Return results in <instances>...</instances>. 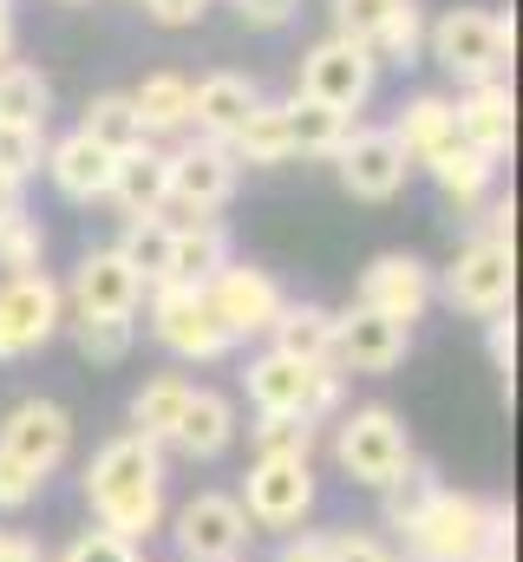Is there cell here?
I'll return each mask as SVG.
<instances>
[{"label":"cell","mask_w":523,"mask_h":562,"mask_svg":"<svg viewBox=\"0 0 523 562\" xmlns=\"http://www.w3.org/2000/svg\"><path fill=\"white\" fill-rule=\"evenodd\" d=\"M46 112H53L46 72L7 59V66H0V125H46Z\"/></svg>","instance_id":"836d02e7"},{"label":"cell","mask_w":523,"mask_h":562,"mask_svg":"<svg viewBox=\"0 0 523 562\" xmlns=\"http://www.w3.org/2000/svg\"><path fill=\"white\" fill-rule=\"evenodd\" d=\"M425 46L458 86L504 79L511 59H518V13H504V7H452V13H438L425 26Z\"/></svg>","instance_id":"7a4b0ae2"},{"label":"cell","mask_w":523,"mask_h":562,"mask_svg":"<svg viewBox=\"0 0 523 562\" xmlns=\"http://www.w3.org/2000/svg\"><path fill=\"white\" fill-rule=\"evenodd\" d=\"M374 79H380L374 53H367L360 40H341V33H327V40L308 46V59H301V99H314V105H327V112H341V119H354V112L374 99Z\"/></svg>","instance_id":"8fae6325"},{"label":"cell","mask_w":523,"mask_h":562,"mask_svg":"<svg viewBox=\"0 0 523 562\" xmlns=\"http://www.w3.org/2000/svg\"><path fill=\"white\" fill-rule=\"evenodd\" d=\"M13 59V20H0V66Z\"/></svg>","instance_id":"f5cc1de1"},{"label":"cell","mask_w":523,"mask_h":562,"mask_svg":"<svg viewBox=\"0 0 523 562\" xmlns=\"http://www.w3.org/2000/svg\"><path fill=\"white\" fill-rule=\"evenodd\" d=\"M425 170H432V183L445 190V203H458V210H478V203L491 196V177H498V164L478 157L471 144H445Z\"/></svg>","instance_id":"83f0119b"},{"label":"cell","mask_w":523,"mask_h":562,"mask_svg":"<svg viewBox=\"0 0 523 562\" xmlns=\"http://www.w3.org/2000/svg\"><path fill=\"white\" fill-rule=\"evenodd\" d=\"M511 223H518V203H511V196H498V203L485 210V229H478V236H498V243H511Z\"/></svg>","instance_id":"f907efd6"},{"label":"cell","mask_w":523,"mask_h":562,"mask_svg":"<svg viewBox=\"0 0 523 562\" xmlns=\"http://www.w3.org/2000/svg\"><path fill=\"white\" fill-rule=\"evenodd\" d=\"M230 262H236V249H230V229H223L216 216H203V223H170V256H164V276L157 281L210 288Z\"/></svg>","instance_id":"7402d4cb"},{"label":"cell","mask_w":523,"mask_h":562,"mask_svg":"<svg viewBox=\"0 0 523 562\" xmlns=\"http://www.w3.org/2000/svg\"><path fill=\"white\" fill-rule=\"evenodd\" d=\"M275 562H327V537H321V530H288L281 550H275Z\"/></svg>","instance_id":"c3c4849f"},{"label":"cell","mask_w":523,"mask_h":562,"mask_svg":"<svg viewBox=\"0 0 523 562\" xmlns=\"http://www.w3.org/2000/svg\"><path fill=\"white\" fill-rule=\"evenodd\" d=\"M412 431L399 425L392 406H354L334 425V464L347 471V484H367V491H387L392 477L412 464Z\"/></svg>","instance_id":"277c9868"},{"label":"cell","mask_w":523,"mask_h":562,"mask_svg":"<svg viewBox=\"0 0 523 562\" xmlns=\"http://www.w3.org/2000/svg\"><path fill=\"white\" fill-rule=\"evenodd\" d=\"M40 262H46V229H40V216H7L0 223V269L7 276H40Z\"/></svg>","instance_id":"74e56055"},{"label":"cell","mask_w":523,"mask_h":562,"mask_svg":"<svg viewBox=\"0 0 523 562\" xmlns=\"http://www.w3.org/2000/svg\"><path fill=\"white\" fill-rule=\"evenodd\" d=\"M256 458H314V425L308 419H256L249 425Z\"/></svg>","instance_id":"ab89813d"},{"label":"cell","mask_w":523,"mask_h":562,"mask_svg":"<svg viewBox=\"0 0 523 562\" xmlns=\"http://www.w3.org/2000/svg\"><path fill=\"white\" fill-rule=\"evenodd\" d=\"M405 347H412V327H399L360 301L347 314H334V367L341 373H392L405 360Z\"/></svg>","instance_id":"ac0fdd59"},{"label":"cell","mask_w":523,"mask_h":562,"mask_svg":"<svg viewBox=\"0 0 523 562\" xmlns=\"http://www.w3.org/2000/svg\"><path fill=\"white\" fill-rule=\"evenodd\" d=\"M243 393L256 406V419H334L341 400H347V373L341 367H301L275 347H262L256 360L243 367Z\"/></svg>","instance_id":"3957f363"},{"label":"cell","mask_w":523,"mask_h":562,"mask_svg":"<svg viewBox=\"0 0 523 562\" xmlns=\"http://www.w3.org/2000/svg\"><path fill=\"white\" fill-rule=\"evenodd\" d=\"M190 386H197V380H183V373H151V380L131 393V431L151 438V445L164 451V438H170V425H177V413H183Z\"/></svg>","instance_id":"f1b7e54d"},{"label":"cell","mask_w":523,"mask_h":562,"mask_svg":"<svg viewBox=\"0 0 523 562\" xmlns=\"http://www.w3.org/2000/svg\"><path fill=\"white\" fill-rule=\"evenodd\" d=\"M0 170L13 183H26L33 170H46V125H0Z\"/></svg>","instance_id":"f35d334b"},{"label":"cell","mask_w":523,"mask_h":562,"mask_svg":"<svg viewBox=\"0 0 523 562\" xmlns=\"http://www.w3.org/2000/svg\"><path fill=\"white\" fill-rule=\"evenodd\" d=\"M485 537H491V497L471 491H432V504L405 524V550L412 562H485Z\"/></svg>","instance_id":"5b68a950"},{"label":"cell","mask_w":523,"mask_h":562,"mask_svg":"<svg viewBox=\"0 0 523 562\" xmlns=\"http://www.w3.org/2000/svg\"><path fill=\"white\" fill-rule=\"evenodd\" d=\"M0 562H46V550H40L26 530H7V524H0Z\"/></svg>","instance_id":"681fc988"},{"label":"cell","mask_w":523,"mask_h":562,"mask_svg":"<svg viewBox=\"0 0 523 562\" xmlns=\"http://www.w3.org/2000/svg\"><path fill=\"white\" fill-rule=\"evenodd\" d=\"M327 562H399V557H392L387 537H374V530H334L327 537Z\"/></svg>","instance_id":"7bdbcfd3"},{"label":"cell","mask_w":523,"mask_h":562,"mask_svg":"<svg viewBox=\"0 0 523 562\" xmlns=\"http://www.w3.org/2000/svg\"><path fill=\"white\" fill-rule=\"evenodd\" d=\"M432 491H438V471H432L425 458H412V464L392 477L387 491H380V517H387V530H399V537H405V524L432 504Z\"/></svg>","instance_id":"e575fe53"},{"label":"cell","mask_w":523,"mask_h":562,"mask_svg":"<svg viewBox=\"0 0 523 562\" xmlns=\"http://www.w3.org/2000/svg\"><path fill=\"white\" fill-rule=\"evenodd\" d=\"M59 7H79V0H59Z\"/></svg>","instance_id":"11a10c76"},{"label":"cell","mask_w":523,"mask_h":562,"mask_svg":"<svg viewBox=\"0 0 523 562\" xmlns=\"http://www.w3.org/2000/svg\"><path fill=\"white\" fill-rule=\"evenodd\" d=\"M46 177H53V190L66 203H105V190H112V150H99L86 132H73V138L46 144Z\"/></svg>","instance_id":"cb8c5ba5"},{"label":"cell","mask_w":523,"mask_h":562,"mask_svg":"<svg viewBox=\"0 0 523 562\" xmlns=\"http://www.w3.org/2000/svg\"><path fill=\"white\" fill-rule=\"evenodd\" d=\"M432 301H438V281H432V269L419 256H405V249H387V256H374L360 269V307L387 314L399 327H412Z\"/></svg>","instance_id":"2e32d148"},{"label":"cell","mask_w":523,"mask_h":562,"mask_svg":"<svg viewBox=\"0 0 523 562\" xmlns=\"http://www.w3.org/2000/svg\"><path fill=\"white\" fill-rule=\"evenodd\" d=\"M66 327V294L46 276H0V367L40 353Z\"/></svg>","instance_id":"30bf717a"},{"label":"cell","mask_w":523,"mask_h":562,"mask_svg":"<svg viewBox=\"0 0 523 562\" xmlns=\"http://www.w3.org/2000/svg\"><path fill=\"white\" fill-rule=\"evenodd\" d=\"M203 301H210V314H216V327L243 347V340H262L268 327H275V314H281V281L256 269V262H230L223 276L203 288Z\"/></svg>","instance_id":"4fadbf2b"},{"label":"cell","mask_w":523,"mask_h":562,"mask_svg":"<svg viewBox=\"0 0 523 562\" xmlns=\"http://www.w3.org/2000/svg\"><path fill=\"white\" fill-rule=\"evenodd\" d=\"M86 510L99 530L144 543L164 530V451L137 431H119L86 464Z\"/></svg>","instance_id":"6da1fadb"},{"label":"cell","mask_w":523,"mask_h":562,"mask_svg":"<svg viewBox=\"0 0 523 562\" xmlns=\"http://www.w3.org/2000/svg\"><path fill=\"white\" fill-rule=\"evenodd\" d=\"M144 288H151V281L137 276L119 249H86L79 269H73V281H66L59 294H66L73 314H137V307H144Z\"/></svg>","instance_id":"e0dca14e"},{"label":"cell","mask_w":523,"mask_h":562,"mask_svg":"<svg viewBox=\"0 0 523 562\" xmlns=\"http://www.w3.org/2000/svg\"><path fill=\"white\" fill-rule=\"evenodd\" d=\"M40 491H46V477H33L26 464H13V458L0 451V510L13 517V510H26V504H33Z\"/></svg>","instance_id":"ee69618b"},{"label":"cell","mask_w":523,"mask_h":562,"mask_svg":"<svg viewBox=\"0 0 523 562\" xmlns=\"http://www.w3.org/2000/svg\"><path fill=\"white\" fill-rule=\"evenodd\" d=\"M314 458H256L243 477V517L249 530H301L314 510Z\"/></svg>","instance_id":"9c48e42d"},{"label":"cell","mask_w":523,"mask_h":562,"mask_svg":"<svg viewBox=\"0 0 523 562\" xmlns=\"http://www.w3.org/2000/svg\"><path fill=\"white\" fill-rule=\"evenodd\" d=\"M249 26H262V33H275V26H288L294 13H301V0H230Z\"/></svg>","instance_id":"bcb514c9"},{"label":"cell","mask_w":523,"mask_h":562,"mask_svg":"<svg viewBox=\"0 0 523 562\" xmlns=\"http://www.w3.org/2000/svg\"><path fill=\"white\" fill-rule=\"evenodd\" d=\"M112 249H119L144 281H157L164 276V256H170V216H131L125 236H119Z\"/></svg>","instance_id":"8d00e7d4"},{"label":"cell","mask_w":523,"mask_h":562,"mask_svg":"<svg viewBox=\"0 0 523 562\" xmlns=\"http://www.w3.org/2000/svg\"><path fill=\"white\" fill-rule=\"evenodd\" d=\"M334 170H341V190L354 203H392L405 190V177H412V164L392 144L387 125H354L341 138V150H334Z\"/></svg>","instance_id":"5bb4252c"},{"label":"cell","mask_w":523,"mask_h":562,"mask_svg":"<svg viewBox=\"0 0 523 562\" xmlns=\"http://www.w3.org/2000/svg\"><path fill=\"white\" fill-rule=\"evenodd\" d=\"M0 20H13V7H7V0H0Z\"/></svg>","instance_id":"db71d44e"},{"label":"cell","mask_w":523,"mask_h":562,"mask_svg":"<svg viewBox=\"0 0 523 562\" xmlns=\"http://www.w3.org/2000/svg\"><path fill=\"white\" fill-rule=\"evenodd\" d=\"M131 112H137L144 138L190 132V79H183V72H151V79L131 92Z\"/></svg>","instance_id":"4316f807"},{"label":"cell","mask_w":523,"mask_h":562,"mask_svg":"<svg viewBox=\"0 0 523 562\" xmlns=\"http://www.w3.org/2000/svg\"><path fill=\"white\" fill-rule=\"evenodd\" d=\"M230 157H236V164H256V170L288 164V157H294V144H288V105L262 99L256 112L243 119V132L230 138Z\"/></svg>","instance_id":"f546056e"},{"label":"cell","mask_w":523,"mask_h":562,"mask_svg":"<svg viewBox=\"0 0 523 562\" xmlns=\"http://www.w3.org/2000/svg\"><path fill=\"white\" fill-rule=\"evenodd\" d=\"M249 517L230 491H197L177 504L170 517V543H177V562H243L249 557Z\"/></svg>","instance_id":"ba28073f"},{"label":"cell","mask_w":523,"mask_h":562,"mask_svg":"<svg viewBox=\"0 0 523 562\" xmlns=\"http://www.w3.org/2000/svg\"><path fill=\"white\" fill-rule=\"evenodd\" d=\"M236 400L230 393H216V386H190V400H183V413L170 425V438H164V451H177V458H190V464H210V458H223L230 445H236Z\"/></svg>","instance_id":"ffe728a7"},{"label":"cell","mask_w":523,"mask_h":562,"mask_svg":"<svg viewBox=\"0 0 523 562\" xmlns=\"http://www.w3.org/2000/svg\"><path fill=\"white\" fill-rule=\"evenodd\" d=\"M485 353H491V367L511 380V367H518V321H511V314H491V321H485Z\"/></svg>","instance_id":"f6af8a7d"},{"label":"cell","mask_w":523,"mask_h":562,"mask_svg":"<svg viewBox=\"0 0 523 562\" xmlns=\"http://www.w3.org/2000/svg\"><path fill=\"white\" fill-rule=\"evenodd\" d=\"M20 190H26V183H13V177H7V170H0V223H7V216H20V210H26V203H20Z\"/></svg>","instance_id":"816d5d0a"},{"label":"cell","mask_w":523,"mask_h":562,"mask_svg":"<svg viewBox=\"0 0 523 562\" xmlns=\"http://www.w3.org/2000/svg\"><path fill=\"white\" fill-rule=\"evenodd\" d=\"M392 7H405V0H334V33L367 46V40L380 33V20H387Z\"/></svg>","instance_id":"60d3db41"},{"label":"cell","mask_w":523,"mask_h":562,"mask_svg":"<svg viewBox=\"0 0 523 562\" xmlns=\"http://www.w3.org/2000/svg\"><path fill=\"white\" fill-rule=\"evenodd\" d=\"M144 307H151V334H157V347H164L170 360H183V367H210V360H223V353L236 347V340L216 327L203 288L151 281V288H144Z\"/></svg>","instance_id":"8992f818"},{"label":"cell","mask_w":523,"mask_h":562,"mask_svg":"<svg viewBox=\"0 0 523 562\" xmlns=\"http://www.w3.org/2000/svg\"><path fill=\"white\" fill-rule=\"evenodd\" d=\"M144 13H151L157 26H197V20L210 13V0H144Z\"/></svg>","instance_id":"7dc6e473"},{"label":"cell","mask_w":523,"mask_h":562,"mask_svg":"<svg viewBox=\"0 0 523 562\" xmlns=\"http://www.w3.org/2000/svg\"><path fill=\"white\" fill-rule=\"evenodd\" d=\"M268 347L301 360V367H334V307L321 301H281L275 327H268Z\"/></svg>","instance_id":"484cf974"},{"label":"cell","mask_w":523,"mask_h":562,"mask_svg":"<svg viewBox=\"0 0 523 562\" xmlns=\"http://www.w3.org/2000/svg\"><path fill=\"white\" fill-rule=\"evenodd\" d=\"M256 105H262V86L249 72H210V79L190 86V132L210 144H230Z\"/></svg>","instance_id":"44dd1931"},{"label":"cell","mask_w":523,"mask_h":562,"mask_svg":"<svg viewBox=\"0 0 523 562\" xmlns=\"http://www.w3.org/2000/svg\"><path fill=\"white\" fill-rule=\"evenodd\" d=\"M164 190H170V150L164 144H137L125 157H112V190L105 203H119V216H164Z\"/></svg>","instance_id":"603a6c76"},{"label":"cell","mask_w":523,"mask_h":562,"mask_svg":"<svg viewBox=\"0 0 523 562\" xmlns=\"http://www.w3.org/2000/svg\"><path fill=\"white\" fill-rule=\"evenodd\" d=\"M387 132L405 150V164H432L445 144H458V112H452L445 92H419V99L399 105V119H392Z\"/></svg>","instance_id":"d4e9b609"},{"label":"cell","mask_w":523,"mask_h":562,"mask_svg":"<svg viewBox=\"0 0 523 562\" xmlns=\"http://www.w3.org/2000/svg\"><path fill=\"white\" fill-rule=\"evenodd\" d=\"M367 53H374V66H412V59L425 53V20H419V0L392 7L387 20H380V33L367 40Z\"/></svg>","instance_id":"d590c367"},{"label":"cell","mask_w":523,"mask_h":562,"mask_svg":"<svg viewBox=\"0 0 523 562\" xmlns=\"http://www.w3.org/2000/svg\"><path fill=\"white\" fill-rule=\"evenodd\" d=\"M438 281V294L458 307V314H478V321H491V314H511V301H518V249L511 243H498V236H471L458 256H452V269Z\"/></svg>","instance_id":"52a82bcc"},{"label":"cell","mask_w":523,"mask_h":562,"mask_svg":"<svg viewBox=\"0 0 523 562\" xmlns=\"http://www.w3.org/2000/svg\"><path fill=\"white\" fill-rule=\"evenodd\" d=\"M59 562H144V557H137V543H125V537H112V530L92 524V530H79V537L66 543Z\"/></svg>","instance_id":"b9f144b4"},{"label":"cell","mask_w":523,"mask_h":562,"mask_svg":"<svg viewBox=\"0 0 523 562\" xmlns=\"http://www.w3.org/2000/svg\"><path fill=\"white\" fill-rule=\"evenodd\" d=\"M236 177H243V164L230 157V144L190 138L183 150H170V190H164V210H177L183 223H203V216H216V210L236 196Z\"/></svg>","instance_id":"7c38bea8"},{"label":"cell","mask_w":523,"mask_h":562,"mask_svg":"<svg viewBox=\"0 0 523 562\" xmlns=\"http://www.w3.org/2000/svg\"><path fill=\"white\" fill-rule=\"evenodd\" d=\"M0 451L13 464H26L33 477H53L66 458H73V413L59 400H20L7 419H0Z\"/></svg>","instance_id":"9a60e30c"},{"label":"cell","mask_w":523,"mask_h":562,"mask_svg":"<svg viewBox=\"0 0 523 562\" xmlns=\"http://www.w3.org/2000/svg\"><path fill=\"white\" fill-rule=\"evenodd\" d=\"M66 334L92 367H119L137 347V314H66Z\"/></svg>","instance_id":"4dcf8cb0"},{"label":"cell","mask_w":523,"mask_h":562,"mask_svg":"<svg viewBox=\"0 0 523 562\" xmlns=\"http://www.w3.org/2000/svg\"><path fill=\"white\" fill-rule=\"evenodd\" d=\"M458 112V144H471L478 157H511L518 144V92L511 79H485V86H465V99H452Z\"/></svg>","instance_id":"d6986e66"},{"label":"cell","mask_w":523,"mask_h":562,"mask_svg":"<svg viewBox=\"0 0 523 562\" xmlns=\"http://www.w3.org/2000/svg\"><path fill=\"white\" fill-rule=\"evenodd\" d=\"M79 132L99 144V150H112V157H125V150H137V144H151L144 138V125H137V112H131V92H99V99L86 105Z\"/></svg>","instance_id":"d6a6232c"},{"label":"cell","mask_w":523,"mask_h":562,"mask_svg":"<svg viewBox=\"0 0 523 562\" xmlns=\"http://www.w3.org/2000/svg\"><path fill=\"white\" fill-rule=\"evenodd\" d=\"M288 105V144H294V157H334L341 138L354 132V119H341V112H327V105H314V99H281Z\"/></svg>","instance_id":"1f68e13d"}]
</instances>
